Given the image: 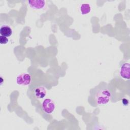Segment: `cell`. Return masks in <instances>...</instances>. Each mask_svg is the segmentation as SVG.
<instances>
[{
  "instance_id": "cell-6",
  "label": "cell",
  "mask_w": 130,
  "mask_h": 130,
  "mask_svg": "<svg viewBox=\"0 0 130 130\" xmlns=\"http://www.w3.org/2000/svg\"><path fill=\"white\" fill-rule=\"evenodd\" d=\"M34 95L37 99H41L46 96L47 91L46 88L43 86H38L34 89Z\"/></svg>"
},
{
  "instance_id": "cell-7",
  "label": "cell",
  "mask_w": 130,
  "mask_h": 130,
  "mask_svg": "<svg viewBox=\"0 0 130 130\" xmlns=\"http://www.w3.org/2000/svg\"><path fill=\"white\" fill-rule=\"evenodd\" d=\"M12 34V30L11 28L7 25H3L1 26L0 28V34L1 36L9 37Z\"/></svg>"
},
{
  "instance_id": "cell-2",
  "label": "cell",
  "mask_w": 130,
  "mask_h": 130,
  "mask_svg": "<svg viewBox=\"0 0 130 130\" xmlns=\"http://www.w3.org/2000/svg\"><path fill=\"white\" fill-rule=\"evenodd\" d=\"M42 108L46 114H51L55 109V105L53 101L50 99H45L42 104Z\"/></svg>"
},
{
  "instance_id": "cell-1",
  "label": "cell",
  "mask_w": 130,
  "mask_h": 130,
  "mask_svg": "<svg viewBox=\"0 0 130 130\" xmlns=\"http://www.w3.org/2000/svg\"><path fill=\"white\" fill-rule=\"evenodd\" d=\"M111 98V93L108 89L100 90L95 98V101L99 105H104L108 104Z\"/></svg>"
},
{
  "instance_id": "cell-10",
  "label": "cell",
  "mask_w": 130,
  "mask_h": 130,
  "mask_svg": "<svg viewBox=\"0 0 130 130\" xmlns=\"http://www.w3.org/2000/svg\"><path fill=\"white\" fill-rule=\"evenodd\" d=\"M122 103H123V104L124 105H125V106H126V105H126V103H128V101L126 100V99H123V100H122Z\"/></svg>"
},
{
  "instance_id": "cell-9",
  "label": "cell",
  "mask_w": 130,
  "mask_h": 130,
  "mask_svg": "<svg viewBox=\"0 0 130 130\" xmlns=\"http://www.w3.org/2000/svg\"><path fill=\"white\" fill-rule=\"evenodd\" d=\"M9 42V39L7 37L1 36H0V43L2 45L6 44Z\"/></svg>"
},
{
  "instance_id": "cell-5",
  "label": "cell",
  "mask_w": 130,
  "mask_h": 130,
  "mask_svg": "<svg viewBox=\"0 0 130 130\" xmlns=\"http://www.w3.org/2000/svg\"><path fill=\"white\" fill-rule=\"evenodd\" d=\"M29 6L33 9L41 10L44 8L46 1L43 0H32L28 2Z\"/></svg>"
},
{
  "instance_id": "cell-3",
  "label": "cell",
  "mask_w": 130,
  "mask_h": 130,
  "mask_svg": "<svg viewBox=\"0 0 130 130\" xmlns=\"http://www.w3.org/2000/svg\"><path fill=\"white\" fill-rule=\"evenodd\" d=\"M31 77L28 73H22L19 74L16 78V83L21 86H27L30 84Z\"/></svg>"
},
{
  "instance_id": "cell-4",
  "label": "cell",
  "mask_w": 130,
  "mask_h": 130,
  "mask_svg": "<svg viewBox=\"0 0 130 130\" xmlns=\"http://www.w3.org/2000/svg\"><path fill=\"white\" fill-rule=\"evenodd\" d=\"M130 64L128 62L123 63L120 67L119 74L120 76L125 79H129L130 77Z\"/></svg>"
},
{
  "instance_id": "cell-8",
  "label": "cell",
  "mask_w": 130,
  "mask_h": 130,
  "mask_svg": "<svg viewBox=\"0 0 130 130\" xmlns=\"http://www.w3.org/2000/svg\"><path fill=\"white\" fill-rule=\"evenodd\" d=\"M91 10L90 5L87 3H83L80 6V11L82 15H87L89 14Z\"/></svg>"
}]
</instances>
